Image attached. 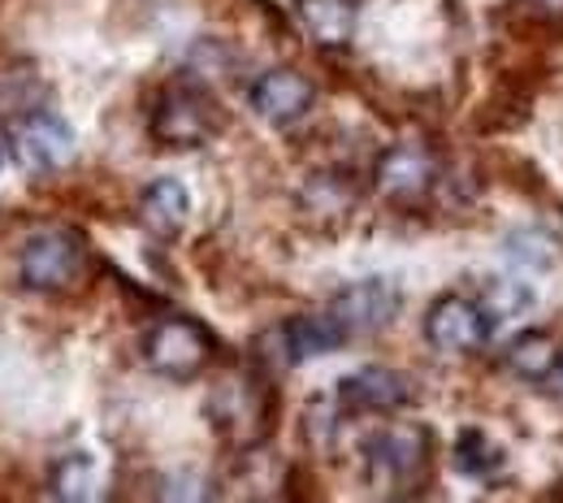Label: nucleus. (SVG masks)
<instances>
[{
    "instance_id": "f257e3e1",
    "label": "nucleus",
    "mask_w": 563,
    "mask_h": 503,
    "mask_svg": "<svg viewBox=\"0 0 563 503\" xmlns=\"http://www.w3.org/2000/svg\"><path fill=\"white\" fill-rule=\"evenodd\" d=\"M87 270V248L82 239L57 226V230H40L26 239L22 256H18V278L22 287L44 291V295H57V291H70Z\"/></svg>"
},
{
    "instance_id": "f03ea898",
    "label": "nucleus",
    "mask_w": 563,
    "mask_h": 503,
    "mask_svg": "<svg viewBox=\"0 0 563 503\" xmlns=\"http://www.w3.org/2000/svg\"><path fill=\"white\" fill-rule=\"evenodd\" d=\"M490 326L494 321L482 308V299H464V295H446L424 313V339L446 357H468L486 348Z\"/></svg>"
},
{
    "instance_id": "7ed1b4c3",
    "label": "nucleus",
    "mask_w": 563,
    "mask_h": 503,
    "mask_svg": "<svg viewBox=\"0 0 563 503\" xmlns=\"http://www.w3.org/2000/svg\"><path fill=\"white\" fill-rule=\"evenodd\" d=\"M147 364L165 378H196L212 357V339L205 335V326L187 321V317H165L147 330Z\"/></svg>"
},
{
    "instance_id": "20e7f679",
    "label": "nucleus",
    "mask_w": 563,
    "mask_h": 503,
    "mask_svg": "<svg viewBox=\"0 0 563 503\" xmlns=\"http://www.w3.org/2000/svg\"><path fill=\"white\" fill-rule=\"evenodd\" d=\"M152 131L169 147H200L217 131V109L200 87H169L152 113Z\"/></svg>"
},
{
    "instance_id": "39448f33",
    "label": "nucleus",
    "mask_w": 563,
    "mask_h": 503,
    "mask_svg": "<svg viewBox=\"0 0 563 503\" xmlns=\"http://www.w3.org/2000/svg\"><path fill=\"white\" fill-rule=\"evenodd\" d=\"M13 147H18V156L31 165V170H62V165H70L74 156V131L70 122L62 118V113H53V109H31V113H22L18 122H13Z\"/></svg>"
},
{
    "instance_id": "423d86ee",
    "label": "nucleus",
    "mask_w": 563,
    "mask_h": 503,
    "mask_svg": "<svg viewBox=\"0 0 563 503\" xmlns=\"http://www.w3.org/2000/svg\"><path fill=\"white\" fill-rule=\"evenodd\" d=\"M330 313L347 326V335H373L386 330L399 317V287L386 278H360L334 295Z\"/></svg>"
},
{
    "instance_id": "0eeeda50",
    "label": "nucleus",
    "mask_w": 563,
    "mask_h": 503,
    "mask_svg": "<svg viewBox=\"0 0 563 503\" xmlns=\"http://www.w3.org/2000/svg\"><path fill=\"white\" fill-rule=\"evenodd\" d=\"M247 100H252V109L269 127H290V122H299L317 105V87H312V78H303L299 70L278 66V70H265L252 83Z\"/></svg>"
},
{
    "instance_id": "6e6552de",
    "label": "nucleus",
    "mask_w": 563,
    "mask_h": 503,
    "mask_svg": "<svg viewBox=\"0 0 563 503\" xmlns=\"http://www.w3.org/2000/svg\"><path fill=\"white\" fill-rule=\"evenodd\" d=\"M433 178H438V161L417 140H404L377 156V192L390 200H421Z\"/></svg>"
},
{
    "instance_id": "1a4fd4ad",
    "label": "nucleus",
    "mask_w": 563,
    "mask_h": 503,
    "mask_svg": "<svg viewBox=\"0 0 563 503\" xmlns=\"http://www.w3.org/2000/svg\"><path fill=\"white\" fill-rule=\"evenodd\" d=\"M429 460V434L421 426H390L364 442V464L373 478H417Z\"/></svg>"
},
{
    "instance_id": "9d476101",
    "label": "nucleus",
    "mask_w": 563,
    "mask_h": 503,
    "mask_svg": "<svg viewBox=\"0 0 563 503\" xmlns=\"http://www.w3.org/2000/svg\"><path fill=\"white\" fill-rule=\"evenodd\" d=\"M339 400L355 413H399L412 400V386L395 369L368 364V369H355L339 382Z\"/></svg>"
},
{
    "instance_id": "9b49d317",
    "label": "nucleus",
    "mask_w": 563,
    "mask_h": 503,
    "mask_svg": "<svg viewBox=\"0 0 563 503\" xmlns=\"http://www.w3.org/2000/svg\"><path fill=\"white\" fill-rule=\"evenodd\" d=\"M278 339L286 360H312L325 357V352H339L347 343V326L334 313H308V317H290Z\"/></svg>"
},
{
    "instance_id": "f8f14e48",
    "label": "nucleus",
    "mask_w": 563,
    "mask_h": 503,
    "mask_svg": "<svg viewBox=\"0 0 563 503\" xmlns=\"http://www.w3.org/2000/svg\"><path fill=\"white\" fill-rule=\"evenodd\" d=\"M563 360V343L555 335H547V330H529V335H516L511 343H507V352H503V369L511 373V378H520V382H547L555 369H560Z\"/></svg>"
},
{
    "instance_id": "ddd939ff",
    "label": "nucleus",
    "mask_w": 563,
    "mask_h": 503,
    "mask_svg": "<svg viewBox=\"0 0 563 503\" xmlns=\"http://www.w3.org/2000/svg\"><path fill=\"white\" fill-rule=\"evenodd\" d=\"M140 214L156 234H174L191 214V196L178 178H152L140 196Z\"/></svg>"
},
{
    "instance_id": "4468645a",
    "label": "nucleus",
    "mask_w": 563,
    "mask_h": 503,
    "mask_svg": "<svg viewBox=\"0 0 563 503\" xmlns=\"http://www.w3.org/2000/svg\"><path fill=\"white\" fill-rule=\"evenodd\" d=\"M303 22L321 44H347L355 26L352 0H303Z\"/></svg>"
},
{
    "instance_id": "2eb2a0df",
    "label": "nucleus",
    "mask_w": 563,
    "mask_h": 503,
    "mask_svg": "<svg viewBox=\"0 0 563 503\" xmlns=\"http://www.w3.org/2000/svg\"><path fill=\"white\" fill-rule=\"evenodd\" d=\"M455 469L464 478H494L503 469V451L482 430H464L455 438Z\"/></svg>"
},
{
    "instance_id": "dca6fc26",
    "label": "nucleus",
    "mask_w": 563,
    "mask_h": 503,
    "mask_svg": "<svg viewBox=\"0 0 563 503\" xmlns=\"http://www.w3.org/2000/svg\"><path fill=\"white\" fill-rule=\"evenodd\" d=\"M482 308L490 313V321H516L533 308V291L525 287L520 278H494L486 295H482Z\"/></svg>"
},
{
    "instance_id": "f3484780",
    "label": "nucleus",
    "mask_w": 563,
    "mask_h": 503,
    "mask_svg": "<svg viewBox=\"0 0 563 503\" xmlns=\"http://www.w3.org/2000/svg\"><path fill=\"white\" fill-rule=\"evenodd\" d=\"M299 196H303V205H308L312 214H321V217H339L352 209V187H347L339 174H317V178H308Z\"/></svg>"
},
{
    "instance_id": "a211bd4d",
    "label": "nucleus",
    "mask_w": 563,
    "mask_h": 503,
    "mask_svg": "<svg viewBox=\"0 0 563 503\" xmlns=\"http://www.w3.org/2000/svg\"><path fill=\"white\" fill-rule=\"evenodd\" d=\"M96 491V464L87 456H66L57 469H53V495L57 500H91Z\"/></svg>"
},
{
    "instance_id": "6ab92c4d",
    "label": "nucleus",
    "mask_w": 563,
    "mask_h": 503,
    "mask_svg": "<svg viewBox=\"0 0 563 503\" xmlns=\"http://www.w3.org/2000/svg\"><path fill=\"white\" fill-rule=\"evenodd\" d=\"M542 386H547V391H551L555 400H563V360H560V369H555V373H551V378H547Z\"/></svg>"
},
{
    "instance_id": "aec40b11",
    "label": "nucleus",
    "mask_w": 563,
    "mask_h": 503,
    "mask_svg": "<svg viewBox=\"0 0 563 503\" xmlns=\"http://www.w3.org/2000/svg\"><path fill=\"white\" fill-rule=\"evenodd\" d=\"M547 13H555V18H563V0H538Z\"/></svg>"
},
{
    "instance_id": "412c9836",
    "label": "nucleus",
    "mask_w": 563,
    "mask_h": 503,
    "mask_svg": "<svg viewBox=\"0 0 563 503\" xmlns=\"http://www.w3.org/2000/svg\"><path fill=\"white\" fill-rule=\"evenodd\" d=\"M0 161H4V156H0Z\"/></svg>"
}]
</instances>
